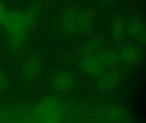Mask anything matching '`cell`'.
<instances>
[{
    "label": "cell",
    "instance_id": "cell-1",
    "mask_svg": "<svg viewBox=\"0 0 146 123\" xmlns=\"http://www.w3.org/2000/svg\"><path fill=\"white\" fill-rule=\"evenodd\" d=\"M41 9V4L36 1L26 10L8 11L3 26L12 49L19 50L25 45L40 16Z\"/></svg>",
    "mask_w": 146,
    "mask_h": 123
},
{
    "label": "cell",
    "instance_id": "cell-2",
    "mask_svg": "<svg viewBox=\"0 0 146 123\" xmlns=\"http://www.w3.org/2000/svg\"><path fill=\"white\" fill-rule=\"evenodd\" d=\"M95 12L90 7L67 5L60 10L56 28L60 36L72 37L90 32L94 24Z\"/></svg>",
    "mask_w": 146,
    "mask_h": 123
},
{
    "label": "cell",
    "instance_id": "cell-3",
    "mask_svg": "<svg viewBox=\"0 0 146 123\" xmlns=\"http://www.w3.org/2000/svg\"><path fill=\"white\" fill-rule=\"evenodd\" d=\"M74 75L66 70H61L54 72L51 77L50 85L52 89L59 94L70 92L74 87Z\"/></svg>",
    "mask_w": 146,
    "mask_h": 123
},
{
    "label": "cell",
    "instance_id": "cell-4",
    "mask_svg": "<svg viewBox=\"0 0 146 123\" xmlns=\"http://www.w3.org/2000/svg\"><path fill=\"white\" fill-rule=\"evenodd\" d=\"M78 65L84 74L92 78L99 77L106 68L94 54L81 56Z\"/></svg>",
    "mask_w": 146,
    "mask_h": 123
},
{
    "label": "cell",
    "instance_id": "cell-5",
    "mask_svg": "<svg viewBox=\"0 0 146 123\" xmlns=\"http://www.w3.org/2000/svg\"><path fill=\"white\" fill-rule=\"evenodd\" d=\"M125 33L137 40L145 39L146 32L142 20L136 16L130 18L125 23Z\"/></svg>",
    "mask_w": 146,
    "mask_h": 123
},
{
    "label": "cell",
    "instance_id": "cell-6",
    "mask_svg": "<svg viewBox=\"0 0 146 123\" xmlns=\"http://www.w3.org/2000/svg\"><path fill=\"white\" fill-rule=\"evenodd\" d=\"M42 59L39 55L33 54L26 61L23 67V76L28 80L35 78L40 71Z\"/></svg>",
    "mask_w": 146,
    "mask_h": 123
},
{
    "label": "cell",
    "instance_id": "cell-7",
    "mask_svg": "<svg viewBox=\"0 0 146 123\" xmlns=\"http://www.w3.org/2000/svg\"><path fill=\"white\" fill-rule=\"evenodd\" d=\"M120 78V73L116 70L105 71L99 77L96 83L97 89L102 91L111 89L118 83Z\"/></svg>",
    "mask_w": 146,
    "mask_h": 123
},
{
    "label": "cell",
    "instance_id": "cell-8",
    "mask_svg": "<svg viewBox=\"0 0 146 123\" xmlns=\"http://www.w3.org/2000/svg\"><path fill=\"white\" fill-rule=\"evenodd\" d=\"M141 55V50L135 44H124L119 50V58L127 64L136 63L139 60Z\"/></svg>",
    "mask_w": 146,
    "mask_h": 123
},
{
    "label": "cell",
    "instance_id": "cell-9",
    "mask_svg": "<svg viewBox=\"0 0 146 123\" xmlns=\"http://www.w3.org/2000/svg\"><path fill=\"white\" fill-rule=\"evenodd\" d=\"M125 21L122 15L117 14L112 18L110 22L111 33L113 39L119 42L123 41L125 35Z\"/></svg>",
    "mask_w": 146,
    "mask_h": 123
},
{
    "label": "cell",
    "instance_id": "cell-10",
    "mask_svg": "<svg viewBox=\"0 0 146 123\" xmlns=\"http://www.w3.org/2000/svg\"><path fill=\"white\" fill-rule=\"evenodd\" d=\"M94 55L106 67L117 65L120 62L117 54L111 50L100 48Z\"/></svg>",
    "mask_w": 146,
    "mask_h": 123
},
{
    "label": "cell",
    "instance_id": "cell-11",
    "mask_svg": "<svg viewBox=\"0 0 146 123\" xmlns=\"http://www.w3.org/2000/svg\"><path fill=\"white\" fill-rule=\"evenodd\" d=\"M101 45L102 41L99 38H92L81 46L79 49V54L81 56L94 54L98 50L101 48Z\"/></svg>",
    "mask_w": 146,
    "mask_h": 123
},
{
    "label": "cell",
    "instance_id": "cell-12",
    "mask_svg": "<svg viewBox=\"0 0 146 123\" xmlns=\"http://www.w3.org/2000/svg\"><path fill=\"white\" fill-rule=\"evenodd\" d=\"M8 11L3 2L0 1V29L3 26Z\"/></svg>",
    "mask_w": 146,
    "mask_h": 123
},
{
    "label": "cell",
    "instance_id": "cell-13",
    "mask_svg": "<svg viewBox=\"0 0 146 123\" xmlns=\"http://www.w3.org/2000/svg\"><path fill=\"white\" fill-rule=\"evenodd\" d=\"M8 83L7 75L4 71H0V92L3 91L6 88Z\"/></svg>",
    "mask_w": 146,
    "mask_h": 123
},
{
    "label": "cell",
    "instance_id": "cell-14",
    "mask_svg": "<svg viewBox=\"0 0 146 123\" xmlns=\"http://www.w3.org/2000/svg\"><path fill=\"white\" fill-rule=\"evenodd\" d=\"M103 1L106 2L108 3H111L115 1L116 0H103Z\"/></svg>",
    "mask_w": 146,
    "mask_h": 123
}]
</instances>
